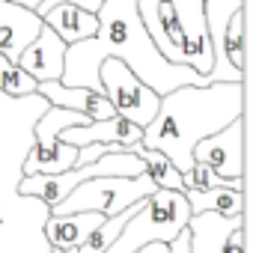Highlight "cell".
<instances>
[{
  "label": "cell",
  "instance_id": "cell-1",
  "mask_svg": "<svg viewBox=\"0 0 253 253\" xmlns=\"http://www.w3.org/2000/svg\"><path fill=\"white\" fill-rule=\"evenodd\" d=\"M98 30L89 39H81L75 45H66V63H63V84L69 86H98V66L107 57H119L143 84H149L158 95L185 86V84H209L200 72L191 66L167 63L152 39L143 30L137 0H104L98 6Z\"/></svg>",
  "mask_w": 253,
  "mask_h": 253
},
{
  "label": "cell",
  "instance_id": "cell-2",
  "mask_svg": "<svg viewBox=\"0 0 253 253\" xmlns=\"http://www.w3.org/2000/svg\"><path fill=\"white\" fill-rule=\"evenodd\" d=\"M244 116V81L185 84L161 95L155 116L143 125L140 146L164 152L185 176L194 164V143Z\"/></svg>",
  "mask_w": 253,
  "mask_h": 253
},
{
  "label": "cell",
  "instance_id": "cell-3",
  "mask_svg": "<svg viewBox=\"0 0 253 253\" xmlns=\"http://www.w3.org/2000/svg\"><path fill=\"white\" fill-rule=\"evenodd\" d=\"M188 220H191V206H188L185 194L170 191V188H158L125 220V226L119 229V235L113 238V244L104 253H131L149 241L167 244L188 226Z\"/></svg>",
  "mask_w": 253,
  "mask_h": 253
},
{
  "label": "cell",
  "instance_id": "cell-4",
  "mask_svg": "<svg viewBox=\"0 0 253 253\" xmlns=\"http://www.w3.org/2000/svg\"><path fill=\"white\" fill-rule=\"evenodd\" d=\"M137 173H146V161L137 152H131V149H119V152H104L98 161L75 164V167H69L63 173H33V176H24L18 182V194L21 197H36L39 203L54 209L84 179H92V176H137Z\"/></svg>",
  "mask_w": 253,
  "mask_h": 253
},
{
  "label": "cell",
  "instance_id": "cell-5",
  "mask_svg": "<svg viewBox=\"0 0 253 253\" xmlns=\"http://www.w3.org/2000/svg\"><path fill=\"white\" fill-rule=\"evenodd\" d=\"M158 191V185L149 179V173L137 176H92L75 185L54 209L51 214H75V211H101L104 217L134 206L137 200Z\"/></svg>",
  "mask_w": 253,
  "mask_h": 253
},
{
  "label": "cell",
  "instance_id": "cell-6",
  "mask_svg": "<svg viewBox=\"0 0 253 253\" xmlns=\"http://www.w3.org/2000/svg\"><path fill=\"white\" fill-rule=\"evenodd\" d=\"M84 122H89L86 113H78V110H69V107H57V104H45V113L33 125L36 143H33L30 155L24 158V176H33V173H63V170L75 167L78 146L63 143L60 131L69 128V125H84Z\"/></svg>",
  "mask_w": 253,
  "mask_h": 253
},
{
  "label": "cell",
  "instance_id": "cell-7",
  "mask_svg": "<svg viewBox=\"0 0 253 253\" xmlns=\"http://www.w3.org/2000/svg\"><path fill=\"white\" fill-rule=\"evenodd\" d=\"M98 86H101L104 98L110 101L113 113L131 119L134 125H140V128L155 116V110L161 104V95L149 84H143L119 57L101 60V66H98Z\"/></svg>",
  "mask_w": 253,
  "mask_h": 253
},
{
  "label": "cell",
  "instance_id": "cell-8",
  "mask_svg": "<svg viewBox=\"0 0 253 253\" xmlns=\"http://www.w3.org/2000/svg\"><path fill=\"white\" fill-rule=\"evenodd\" d=\"M194 161L211 167L220 179H244V116L194 143Z\"/></svg>",
  "mask_w": 253,
  "mask_h": 253
},
{
  "label": "cell",
  "instance_id": "cell-9",
  "mask_svg": "<svg viewBox=\"0 0 253 253\" xmlns=\"http://www.w3.org/2000/svg\"><path fill=\"white\" fill-rule=\"evenodd\" d=\"M173 3H176V15L182 27V63L206 78L214 63L209 24H206V6L203 0H173Z\"/></svg>",
  "mask_w": 253,
  "mask_h": 253
},
{
  "label": "cell",
  "instance_id": "cell-10",
  "mask_svg": "<svg viewBox=\"0 0 253 253\" xmlns=\"http://www.w3.org/2000/svg\"><path fill=\"white\" fill-rule=\"evenodd\" d=\"M137 12H140L146 36L152 39L158 54L167 63L185 66L182 63V27H179L173 0H137Z\"/></svg>",
  "mask_w": 253,
  "mask_h": 253
},
{
  "label": "cell",
  "instance_id": "cell-11",
  "mask_svg": "<svg viewBox=\"0 0 253 253\" xmlns=\"http://www.w3.org/2000/svg\"><path fill=\"white\" fill-rule=\"evenodd\" d=\"M143 137V128L134 125L131 119H125L119 113L107 116V119H89L84 125H69V128L60 131V140L63 143H72V146H86V143H125V146H134L140 143Z\"/></svg>",
  "mask_w": 253,
  "mask_h": 253
},
{
  "label": "cell",
  "instance_id": "cell-12",
  "mask_svg": "<svg viewBox=\"0 0 253 253\" xmlns=\"http://www.w3.org/2000/svg\"><path fill=\"white\" fill-rule=\"evenodd\" d=\"M15 63L27 75H33L36 81H60L63 78V63H66V42L48 24H42L39 33L33 36V42L18 54Z\"/></svg>",
  "mask_w": 253,
  "mask_h": 253
},
{
  "label": "cell",
  "instance_id": "cell-13",
  "mask_svg": "<svg viewBox=\"0 0 253 253\" xmlns=\"http://www.w3.org/2000/svg\"><path fill=\"white\" fill-rule=\"evenodd\" d=\"M36 95H42L48 104L86 113L89 119H107V116H113V107L104 98V92L92 89V86H69L63 81H39Z\"/></svg>",
  "mask_w": 253,
  "mask_h": 253
},
{
  "label": "cell",
  "instance_id": "cell-14",
  "mask_svg": "<svg viewBox=\"0 0 253 253\" xmlns=\"http://www.w3.org/2000/svg\"><path fill=\"white\" fill-rule=\"evenodd\" d=\"M36 15L66 45H75L81 39H89L98 30V15L95 12H86V9H81L75 3H48V0H42V3L36 6Z\"/></svg>",
  "mask_w": 253,
  "mask_h": 253
},
{
  "label": "cell",
  "instance_id": "cell-15",
  "mask_svg": "<svg viewBox=\"0 0 253 253\" xmlns=\"http://www.w3.org/2000/svg\"><path fill=\"white\" fill-rule=\"evenodd\" d=\"M42 18L33 9H24L9 0H0V54L18 60V54L33 42V36L39 33Z\"/></svg>",
  "mask_w": 253,
  "mask_h": 253
},
{
  "label": "cell",
  "instance_id": "cell-16",
  "mask_svg": "<svg viewBox=\"0 0 253 253\" xmlns=\"http://www.w3.org/2000/svg\"><path fill=\"white\" fill-rule=\"evenodd\" d=\"M104 220L101 211H75V214H48L45 220V238L51 241V250H72L81 247L84 238Z\"/></svg>",
  "mask_w": 253,
  "mask_h": 253
},
{
  "label": "cell",
  "instance_id": "cell-17",
  "mask_svg": "<svg viewBox=\"0 0 253 253\" xmlns=\"http://www.w3.org/2000/svg\"><path fill=\"white\" fill-rule=\"evenodd\" d=\"M244 223V214L241 217H223L217 211H203V214H191L188 220V229H191V253H220V244H223V235Z\"/></svg>",
  "mask_w": 253,
  "mask_h": 253
},
{
  "label": "cell",
  "instance_id": "cell-18",
  "mask_svg": "<svg viewBox=\"0 0 253 253\" xmlns=\"http://www.w3.org/2000/svg\"><path fill=\"white\" fill-rule=\"evenodd\" d=\"M185 200L191 206V214H203V211H217L223 217L244 214V188H232V185H217V188H206V191L188 188Z\"/></svg>",
  "mask_w": 253,
  "mask_h": 253
},
{
  "label": "cell",
  "instance_id": "cell-19",
  "mask_svg": "<svg viewBox=\"0 0 253 253\" xmlns=\"http://www.w3.org/2000/svg\"><path fill=\"white\" fill-rule=\"evenodd\" d=\"M131 152H137V155L146 161V173H149V179H152L158 188H170V191H182V194H185V179H182V173L173 167V161H170L164 152L146 149V146H140V143H134Z\"/></svg>",
  "mask_w": 253,
  "mask_h": 253
},
{
  "label": "cell",
  "instance_id": "cell-20",
  "mask_svg": "<svg viewBox=\"0 0 253 253\" xmlns=\"http://www.w3.org/2000/svg\"><path fill=\"white\" fill-rule=\"evenodd\" d=\"M36 86L39 81L33 75H27L15 60L0 54V92L12 98H27V95H36Z\"/></svg>",
  "mask_w": 253,
  "mask_h": 253
},
{
  "label": "cell",
  "instance_id": "cell-21",
  "mask_svg": "<svg viewBox=\"0 0 253 253\" xmlns=\"http://www.w3.org/2000/svg\"><path fill=\"white\" fill-rule=\"evenodd\" d=\"M244 54L247 45H244V6H241L229 15V24L223 30V57L232 69L244 72Z\"/></svg>",
  "mask_w": 253,
  "mask_h": 253
},
{
  "label": "cell",
  "instance_id": "cell-22",
  "mask_svg": "<svg viewBox=\"0 0 253 253\" xmlns=\"http://www.w3.org/2000/svg\"><path fill=\"white\" fill-rule=\"evenodd\" d=\"M220 253H244V223L232 226V229H229V232L223 235Z\"/></svg>",
  "mask_w": 253,
  "mask_h": 253
},
{
  "label": "cell",
  "instance_id": "cell-23",
  "mask_svg": "<svg viewBox=\"0 0 253 253\" xmlns=\"http://www.w3.org/2000/svg\"><path fill=\"white\" fill-rule=\"evenodd\" d=\"M48 3H75V6H81L86 12H98V6L104 3V0H48Z\"/></svg>",
  "mask_w": 253,
  "mask_h": 253
},
{
  "label": "cell",
  "instance_id": "cell-24",
  "mask_svg": "<svg viewBox=\"0 0 253 253\" xmlns=\"http://www.w3.org/2000/svg\"><path fill=\"white\" fill-rule=\"evenodd\" d=\"M131 253H167V244L164 241H149V244H143V247H137Z\"/></svg>",
  "mask_w": 253,
  "mask_h": 253
},
{
  "label": "cell",
  "instance_id": "cell-25",
  "mask_svg": "<svg viewBox=\"0 0 253 253\" xmlns=\"http://www.w3.org/2000/svg\"><path fill=\"white\" fill-rule=\"evenodd\" d=\"M9 3H18V6H24V9H33V12H36V6L42 3V0H9Z\"/></svg>",
  "mask_w": 253,
  "mask_h": 253
},
{
  "label": "cell",
  "instance_id": "cell-26",
  "mask_svg": "<svg viewBox=\"0 0 253 253\" xmlns=\"http://www.w3.org/2000/svg\"><path fill=\"white\" fill-rule=\"evenodd\" d=\"M54 253H75V247H72V250H54Z\"/></svg>",
  "mask_w": 253,
  "mask_h": 253
}]
</instances>
